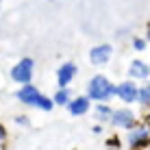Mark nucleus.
<instances>
[{"label": "nucleus", "mask_w": 150, "mask_h": 150, "mask_svg": "<svg viewBox=\"0 0 150 150\" xmlns=\"http://www.w3.org/2000/svg\"><path fill=\"white\" fill-rule=\"evenodd\" d=\"M13 98L22 107H28V109L52 111L54 107H57L54 100H52V96H46L37 85H33V83H28V85H20L18 89L13 91Z\"/></svg>", "instance_id": "obj_1"}, {"label": "nucleus", "mask_w": 150, "mask_h": 150, "mask_svg": "<svg viewBox=\"0 0 150 150\" xmlns=\"http://www.w3.org/2000/svg\"><path fill=\"white\" fill-rule=\"evenodd\" d=\"M85 94L94 102H111L115 98V83H111V79L105 74H96L87 81Z\"/></svg>", "instance_id": "obj_2"}, {"label": "nucleus", "mask_w": 150, "mask_h": 150, "mask_svg": "<svg viewBox=\"0 0 150 150\" xmlns=\"http://www.w3.org/2000/svg\"><path fill=\"white\" fill-rule=\"evenodd\" d=\"M33 76H35V59L33 57H22L9 70V79L15 85H28V83H33Z\"/></svg>", "instance_id": "obj_3"}, {"label": "nucleus", "mask_w": 150, "mask_h": 150, "mask_svg": "<svg viewBox=\"0 0 150 150\" xmlns=\"http://www.w3.org/2000/svg\"><path fill=\"white\" fill-rule=\"evenodd\" d=\"M126 146L131 150H142L150 146V122L139 120L133 128L126 131Z\"/></svg>", "instance_id": "obj_4"}, {"label": "nucleus", "mask_w": 150, "mask_h": 150, "mask_svg": "<svg viewBox=\"0 0 150 150\" xmlns=\"http://www.w3.org/2000/svg\"><path fill=\"white\" fill-rule=\"evenodd\" d=\"M137 122H139L137 111L128 109V105H124V107L113 109V115H111V120H109V126H113L115 131H128V128H133Z\"/></svg>", "instance_id": "obj_5"}, {"label": "nucleus", "mask_w": 150, "mask_h": 150, "mask_svg": "<svg viewBox=\"0 0 150 150\" xmlns=\"http://www.w3.org/2000/svg\"><path fill=\"white\" fill-rule=\"evenodd\" d=\"M137 96H139V83L137 81L126 79V81L115 85V98L120 102H124V105H135Z\"/></svg>", "instance_id": "obj_6"}, {"label": "nucleus", "mask_w": 150, "mask_h": 150, "mask_svg": "<svg viewBox=\"0 0 150 150\" xmlns=\"http://www.w3.org/2000/svg\"><path fill=\"white\" fill-rule=\"evenodd\" d=\"M87 57H89V63L96 65V68H102V65L111 63L113 59V46L107 44V41H102V44H96L89 48V52H87Z\"/></svg>", "instance_id": "obj_7"}, {"label": "nucleus", "mask_w": 150, "mask_h": 150, "mask_svg": "<svg viewBox=\"0 0 150 150\" xmlns=\"http://www.w3.org/2000/svg\"><path fill=\"white\" fill-rule=\"evenodd\" d=\"M65 109H68V113L72 117H83V115H87V113L94 109V100H91L87 94H76Z\"/></svg>", "instance_id": "obj_8"}, {"label": "nucleus", "mask_w": 150, "mask_h": 150, "mask_svg": "<svg viewBox=\"0 0 150 150\" xmlns=\"http://www.w3.org/2000/svg\"><path fill=\"white\" fill-rule=\"evenodd\" d=\"M76 74H79V65L74 61H63V63L57 68V74H54V81H57V87H70L74 83Z\"/></svg>", "instance_id": "obj_9"}, {"label": "nucleus", "mask_w": 150, "mask_h": 150, "mask_svg": "<svg viewBox=\"0 0 150 150\" xmlns=\"http://www.w3.org/2000/svg\"><path fill=\"white\" fill-rule=\"evenodd\" d=\"M126 76L137 83L150 81V63H146L144 59H133L126 68Z\"/></svg>", "instance_id": "obj_10"}, {"label": "nucleus", "mask_w": 150, "mask_h": 150, "mask_svg": "<svg viewBox=\"0 0 150 150\" xmlns=\"http://www.w3.org/2000/svg\"><path fill=\"white\" fill-rule=\"evenodd\" d=\"M113 109H115V107H111L109 102H94V109H91V113H94L96 122L109 124L111 115H113Z\"/></svg>", "instance_id": "obj_11"}, {"label": "nucleus", "mask_w": 150, "mask_h": 150, "mask_svg": "<svg viewBox=\"0 0 150 150\" xmlns=\"http://www.w3.org/2000/svg\"><path fill=\"white\" fill-rule=\"evenodd\" d=\"M137 105L142 107V111L150 113V81L139 83V96H137Z\"/></svg>", "instance_id": "obj_12"}, {"label": "nucleus", "mask_w": 150, "mask_h": 150, "mask_svg": "<svg viewBox=\"0 0 150 150\" xmlns=\"http://www.w3.org/2000/svg\"><path fill=\"white\" fill-rule=\"evenodd\" d=\"M72 98H74V94H72V87H57V91L52 94L54 105H57V107H63V109L70 105Z\"/></svg>", "instance_id": "obj_13"}, {"label": "nucleus", "mask_w": 150, "mask_h": 150, "mask_svg": "<svg viewBox=\"0 0 150 150\" xmlns=\"http://www.w3.org/2000/svg\"><path fill=\"white\" fill-rule=\"evenodd\" d=\"M131 48L135 50V52H144V50L148 48V39L139 37V35H133V37H131Z\"/></svg>", "instance_id": "obj_14"}, {"label": "nucleus", "mask_w": 150, "mask_h": 150, "mask_svg": "<svg viewBox=\"0 0 150 150\" xmlns=\"http://www.w3.org/2000/svg\"><path fill=\"white\" fill-rule=\"evenodd\" d=\"M13 124H18V126H22V128H28L30 126V117L28 115H13Z\"/></svg>", "instance_id": "obj_15"}, {"label": "nucleus", "mask_w": 150, "mask_h": 150, "mask_svg": "<svg viewBox=\"0 0 150 150\" xmlns=\"http://www.w3.org/2000/svg\"><path fill=\"white\" fill-rule=\"evenodd\" d=\"M107 148L109 150H120L122 148V139L120 137H109L107 139Z\"/></svg>", "instance_id": "obj_16"}, {"label": "nucleus", "mask_w": 150, "mask_h": 150, "mask_svg": "<svg viewBox=\"0 0 150 150\" xmlns=\"http://www.w3.org/2000/svg\"><path fill=\"white\" fill-rule=\"evenodd\" d=\"M91 133H94V135H102V133H105V124L96 122L94 126H91Z\"/></svg>", "instance_id": "obj_17"}, {"label": "nucleus", "mask_w": 150, "mask_h": 150, "mask_svg": "<svg viewBox=\"0 0 150 150\" xmlns=\"http://www.w3.org/2000/svg\"><path fill=\"white\" fill-rule=\"evenodd\" d=\"M4 142H7V128H4L2 124H0V148L4 146Z\"/></svg>", "instance_id": "obj_18"}, {"label": "nucleus", "mask_w": 150, "mask_h": 150, "mask_svg": "<svg viewBox=\"0 0 150 150\" xmlns=\"http://www.w3.org/2000/svg\"><path fill=\"white\" fill-rule=\"evenodd\" d=\"M144 37H146L148 44H150V24H146V35H144Z\"/></svg>", "instance_id": "obj_19"}, {"label": "nucleus", "mask_w": 150, "mask_h": 150, "mask_svg": "<svg viewBox=\"0 0 150 150\" xmlns=\"http://www.w3.org/2000/svg\"><path fill=\"white\" fill-rule=\"evenodd\" d=\"M0 11H2V0H0Z\"/></svg>", "instance_id": "obj_20"}]
</instances>
